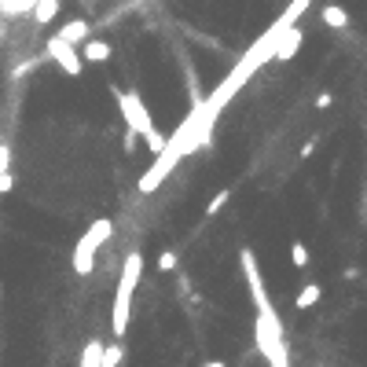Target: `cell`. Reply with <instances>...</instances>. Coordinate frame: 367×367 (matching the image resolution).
<instances>
[{"label": "cell", "mask_w": 367, "mask_h": 367, "mask_svg": "<svg viewBox=\"0 0 367 367\" xmlns=\"http://www.w3.org/2000/svg\"><path fill=\"white\" fill-rule=\"evenodd\" d=\"M239 265H243V275H246V287H250V297H253V309H257V349L268 360V367H290L287 360V341H283V323L275 316V305L261 283V268H257V257L253 250H243L239 253Z\"/></svg>", "instance_id": "cell-1"}, {"label": "cell", "mask_w": 367, "mask_h": 367, "mask_svg": "<svg viewBox=\"0 0 367 367\" xmlns=\"http://www.w3.org/2000/svg\"><path fill=\"white\" fill-rule=\"evenodd\" d=\"M140 272H143V261H140V253L133 250L125 257V265H121V275H118V294H114V312H111V331L114 338L121 341L125 331H128V316H133V290L140 283Z\"/></svg>", "instance_id": "cell-2"}, {"label": "cell", "mask_w": 367, "mask_h": 367, "mask_svg": "<svg viewBox=\"0 0 367 367\" xmlns=\"http://www.w3.org/2000/svg\"><path fill=\"white\" fill-rule=\"evenodd\" d=\"M111 231H114V221H111V217H99V221H92L89 231L77 239V246H74V272H77V275H89V272L96 268V250L111 239Z\"/></svg>", "instance_id": "cell-3"}, {"label": "cell", "mask_w": 367, "mask_h": 367, "mask_svg": "<svg viewBox=\"0 0 367 367\" xmlns=\"http://www.w3.org/2000/svg\"><path fill=\"white\" fill-rule=\"evenodd\" d=\"M114 103H118V111H121V118H125V125L133 128L136 136H150L155 133V121H150V111H147V103L140 99V92H133V89H118L114 84Z\"/></svg>", "instance_id": "cell-4"}, {"label": "cell", "mask_w": 367, "mask_h": 367, "mask_svg": "<svg viewBox=\"0 0 367 367\" xmlns=\"http://www.w3.org/2000/svg\"><path fill=\"white\" fill-rule=\"evenodd\" d=\"M45 52H48V59H55V62H59V67L67 70L70 77H77V74L84 70V62H81V52H77V48H70L67 40H59V37H52Z\"/></svg>", "instance_id": "cell-5"}, {"label": "cell", "mask_w": 367, "mask_h": 367, "mask_svg": "<svg viewBox=\"0 0 367 367\" xmlns=\"http://www.w3.org/2000/svg\"><path fill=\"white\" fill-rule=\"evenodd\" d=\"M301 40H305V33L297 30V23H294L290 30H283V37H279V45H275V52H272V62H287V59H294L297 48H301Z\"/></svg>", "instance_id": "cell-6"}, {"label": "cell", "mask_w": 367, "mask_h": 367, "mask_svg": "<svg viewBox=\"0 0 367 367\" xmlns=\"http://www.w3.org/2000/svg\"><path fill=\"white\" fill-rule=\"evenodd\" d=\"M55 37H59V40H67L70 48H81L84 40H89V23H84V18H70V23L62 26Z\"/></svg>", "instance_id": "cell-7"}, {"label": "cell", "mask_w": 367, "mask_h": 367, "mask_svg": "<svg viewBox=\"0 0 367 367\" xmlns=\"http://www.w3.org/2000/svg\"><path fill=\"white\" fill-rule=\"evenodd\" d=\"M106 59H111V45H106V40L89 37L81 45V62H106Z\"/></svg>", "instance_id": "cell-8"}, {"label": "cell", "mask_w": 367, "mask_h": 367, "mask_svg": "<svg viewBox=\"0 0 367 367\" xmlns=\"http://www.w3.org/2000/svg\"><path fill=\"white\" fill-rule=\"evenodd\" d=\"M59 8H62V0H37V4L30 8V11H33V23H37V26H48L52 18L59 15Z\"/></svg>", "instance_id": "cell-9"}, {"label": "cell", "mask_w": 367, "mask_h": 367, "mask_svg": "<svg viewBox=\"0 0 367 367\" xmlns=\"http://www.w3.org/2000/svg\"><path fill=\"white\" fill-rule=\"evenodd\" d=\"M319 23L331 26V30H345V26H349V11L338 8V4H327V8L319 11Z\"/></svg>", "instance_id": "cell-10"}, {"label": "cell", "mask_w": 367, "mask_h": 367, "mask_svg": "<svg viewBox=\"0 0 367 367\" xmlns=\"http://www.w3.org/2000/svg\"><path fill=\"white\" fill-rule=\"evenodd\" d=\"M319 297H323V287L319 283H305V287H301V294L294 297V309H312Z\"/></svg>", "instance_id": "cell-11"}, {"label": "cell", "mask_w": 367, "mask_h": 367, "mask_svg": "<svg viewBox=\"0 0 367 367\" xmlns=\"http://www.w3.org/2000/svg\"><path fill=\"white\" fill-rule=\"evenodd\" d=\"M81 367H103V341L99 338H89V345L81 353Z\"/></svg>", "instance_id": "cell-12"}, {"label": "cell", "mask_w": 367, "mask_h": 367, "mask_svg": "<svg viewBox=\"0 0 367 367\" xmlns=\"http://www.w3.org/2000/svg\"><path fill=\"white\" fill-rule=\"evenodd\" d=\"M290 261H294V268H309V246L301 239L290 243Z\"/></svg>", "instance_id": "cell-13"}, {"label": "cell", "mask_w": 367, "mask_h": 367, "mask_svg": "<svg viewBox=\"0 0 367 367\" xmlns=\"http://www.w3.org/2000/svg\"><path fill=\"white\" fill-rule=\"evenodd\" d=\"M228 199H231V191H228V187H224V191H217V195L209 199V206H206V217H217V213L228 206Z\"/></svg>", "instance_id": "cell-14"}, {"label": "cell", "mask_w": 367, "mask_h": 367, "mask_svg": "<svg viewBox=\"0 0 367 367\" xmlns=\"http://www.w3.org/2000/svg\"><path fill=\"white\" fill-rule=\"evenodd\" d=\"M121 356H125L121 341H118V345H103V367H118V363H121Z\"/></svg>", "instance_id": "cell-15"}, {"label": "cell", "mask_w": 367, "mask_h": 367, "mask_svg": "<svg viewBox=\"0 0 367 367\" xmlns=\"http://www.w3.org/2000/svg\"><path fill=\"white\" fill-rule=\"evenodd\" d=\"M177 265H180V261H177V253H172V250H162V253H158V272H172Z\"/></svg>", "instance_id": "cell-16"}, {"label": "cell", "mask_w": 367, "mask_h": 367, "mask_svg": "<svg viewBox=\"0 0 367 367\" xmlns=\"http://www.w3.org/2000/svg\"><path fill=\"white\" fill-rule=\"evenodd\" d=\"M37 67H40V59H26V62H18V67L11 70V77L18 81V77H26V74H33Z\"/></svg>", "instance_id": "cell-17"}, {"label": "cell", "mask_w": 367, "mask_h": 367, "mask_svg": "<svg viewBox=\"0 0 367 367\" xmlns=\"http://www.w3.org/2000/svg\"><path fill=\"white\" fill-rule=\"evenodd\" d=\"M147 150H150V155H162V150H165V136L158 133V128L147 136Z\"/></svg>", "instance_id": "cell-18"}, {"label": "cell", "mask_w": 367, "mask_h": 367, "mask_svg": "<svg viewBox=\"0 0 367 367\" xmlns=\"http://www.w3.org/2000/svg\"><path fill=\"white\" fill-rule=\"evenodd\" d=\"M4 172H11V147L0 140V177H4Z\"/></svg>", "instance_id": "cell-19"}, {"label": "cell", "mask_w": 367, "mask_h": 367, "mask_svg": "<svg viewBox=\"0 0 367 367\" xmlns=\"http://www.w3.org/2000/svg\"><path fill=\"white\" fill-rule=\"evenodd\" d=\"M331 103H334V96H331V92H319V96H316V106H319V111H327Z\"/></svg>", "instance_id": "cell-20"}, {"label": "cell", "mask_w": 367, "mask_h": 367, "mask_svg": "<svg viewBox=\"0 0 367 367\" xmlns=\"http://www.w3.org/2000/svg\"><path fill=\"white\" fill-rule=\"evenodd\" d=\"M11 187H15V180H11V172H4V177H0V195H8Z\"/></svg>", "instance_id": "cell-21"}, {"label": "cell", "mask_w": 367, "mask_h": 367, "mask_svg": "<svg viewBox=\"0 0 367 367\" xmlns=\"http://www.w3.org/2000/svg\"><path fill=\"white\" fill-rule=\"evenodd\" d=\"M136 140H140V136L133 133V128H125V150H136Z\"/></svg>", "instance_id": "cell-22"}, {"label": "cell", "mask_w": 367, "mask_h": 367, "mask_svg": "<svg viewBox=\"0 0 367 367\" xmlns=\"http://www.w3.org/2000/svg\"><path fill=\"white\" fill-rule=\"evenodd\" d=\"M199 367H228L224 360H206V363H199Z\"/></svg>", "instance_id": "cell-23"}, {"label": "cell", "mask_w": 367, "mask_h": 367, "mask_svg": "<svg viewBox=\"0 0 367 367\" xmlns=\"http://www.w3.org/2000/svg\"><path fill=\"white\" fill-rule=\"evenodd\" d=\"M84 4H96V0H84Z\"/></svg>", "instance_id": "cell-24"}, {"label": "cell", "mask_w": 367, "mask_h": 367, "mask_svg": "<svg viewBox=\"0 0 367 367\" xmlns=\"http://www.w3.org/2000/svg\"><path fill=\"white\" fill-rule=\"evenodd\" d=\"M0 40H4V30H0Z\"/></svg>", "instance_id": "cell-25"}]
</instances>
